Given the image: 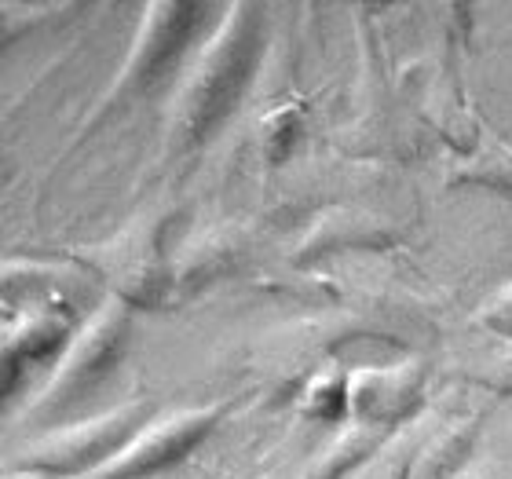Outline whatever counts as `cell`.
Returning a JSON list of instances; mask_svg holds the SVG:
<instances>
[{
    "label": "cell",
    "mask_w": 512,
    "mask_h": 479,
    "mask_svg": "<svg viewBox=\"0 0 512 479\" xmlns=\"http://www.w3.org/2000/svg\"><path fill=\"white\" fill-rule=\"evenodd\" d=\"M213 421H216V410H187V414H176L172 421H161L150 432H143L136 443L121 447L96 476L88 479H136L161 469V465H172V461H180L213 428Z\"/></svg>",
    "instance_id": "3957f363"
},
{
    "label": "cell",
    "mask_w": 512,
    "mask_h": 479,
    "mask_svg": "<svg viewBox=\"0 0 512 479\" xmlns=\"http://www.w3.org/2000/svg\"><path fill=\"white\" fill-rule=\"evenodd\" d=\"M158 15L161 22H150L147 33H143V41L136 48V59H132V70L128 77L139 81V88L147 85L150 77L158 74L165 59H172V52L183 44L187 37V19L194 15V8H183V4H158Z\"/></svg>",
    "instance_id": "5b68a950"
},
{
    "label": "cell",
    "mask_w": 512,
    "mask_h": 479,
    "mask_svg": "<svg viewBox=\"0 0 512 479\" xmlns=\"http://www.w3.org/2000/svg\"><path fill=\"white\" fill-rule=\"evenodd\" d=\"M125 337V311L107 308L99 315L88 333L74 344V352L66 355L59 373H55V384L48 388L44 403H63V399H74L85 384L99 381V373L114 355H118V344Z\"/></svg>",
    "instance_id": "277c9868"
},
{
    "label": "cell",
    "mask_w": 512,
    "mask_h": 479,
    "mask_svg": "<svg viewBox=\"0 0 512 479\" xmlns=\"http://www.w3.org/2000/svg\"><path fill=\"white\" fill-rule=\"evenodd\" d=\"M308 406L315 410L319 417H341L344 406H348V384L341 377H330V381H319L311 388L308 395Z\"/></svg>",
    "instance_id": "52a82bcc"
},
{
    "label": "cell",
    "mask_w": 512,
    "mask_h": 479,
    "mask_svg": "<svg viewBox=\"0 0 512 479\" xmlns=\"http://www.w3.org/2000/svg\"><path fill=\"white\" fill-rule=\"evenodd\" d=\"M139 421H143L139 406H121L114 414H103L96 421H88V425H77L70 432H59V436L30 447L26 450V465H33V469H55V472L107 465V454L132 436V428Z\"/></svg>",
    "instance_id": "7a4b0ae2"
},
{
    "label": "cell",
    "mask_w": 512,
    "mask_h": 479,
    "mask_svg": "<svg viewBox=\"0 0 512 479\" xmlns=\"http://www.w3.org/2000/svg\"><path fill=\"white\" fill-rule=\"evenodd\" d=\"M491 322H498V326H512V286L491 304Z\"/></svg>",
    "instance_id": "ba28073f"
},
{
    "label": "cell",
    "mask_w": 512,
    "mask_h": 479,
    "mask_svg": "<svg viewBox=\"0 0 512 479\" xmlns=\"http://www.w3.org/2000/svg\"><path fill=\"white\" fill-rule=\"evenodd\" d=\"M461 176L476 183L502 187V191H512V150L505 147V143H498V139H487V143L461 165Z\"/></svg>",
    "instance_id": "8992f818"
},
{
    "label": "cell",
    "mask_w": 512,
    "mask_h": 479,
    "mask_svg": "<svg viewBox=\"0 0 512 479\" xmlns=\"http://www.w3.org/2000/svg\"><path fill=\"white\" fill-rule=\"evenodd\" d=\"M249 15H253L249 8L231 11V26L224 22V30L216 33V41L209 44V52L202 55L191 85L183 92L180 114L191 139H202L216 121L224 118L231 103L238 99V92H242V85H246L256 55V30Z\"/></svg>",
    "instance_id": "6da1fadb"
}]
</instances>
